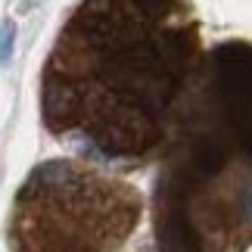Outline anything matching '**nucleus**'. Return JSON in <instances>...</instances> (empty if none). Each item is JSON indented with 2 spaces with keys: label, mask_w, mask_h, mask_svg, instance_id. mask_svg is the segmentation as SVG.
Masks as SVG:
<instances>
[{
  "label": "nucleus",
  "mask_w": 252,
  "mask_h": 252,
  "mask_svg": "<svg viewBox=\"0 0 252 252\" xmlns=\"http://www.w3.org/2000/svg\"><path fill=\"white\" fill-rule=\"evenodd\" d=\"M190 0H81L41 72V122L103 165L137 168L165 150L202 65Z\"/></svg>",
  "instance_id": "1"
},
{
  "label": "nucleus",
  "mask_w": 252,
  "mask_h": 252,
  "mask_svg": "<svg viewBox=\"0 0 252 252\" xmlns=\"http://www.w3.org/2000/svg\"><path fill=\"white\" fill-rule=\"evenodd\" d=\"M159 252L252 246V44L221 41L184 96L153 187Z\"/></svg>",
  "instance_id": "2"
},
{
  "label": "nucleus",
  "mask_w": 252,
  "mask_h": 252,
  "mask_svg": "<svg viewBox=\"0 0 252 252\" xmlns=\"http://www.w3.org/2000/svg\"><path fill=\"white\" fill-rule=\"evenodd\" d=\"M140 221V193L128 184L50 159L16 193L9 218L13 252H115Z\"/></svg>",
  "instance_id": "3"
},
{
  "label": "nucleus",
  "mask_w": 252,
  "mask_h": 252,
  "mask_svg": "<svg viewBox=\"0 0 252 252\" xmlns=\"http://www.w3.org/2000/svg\"><path fill=\"white\" fill-rule=\"evenodd\" d=\"M13 44H16L13 19H0V65H9V60H13Z\"/></svg>",
  "instance_id": "4"
}]
</instances>
